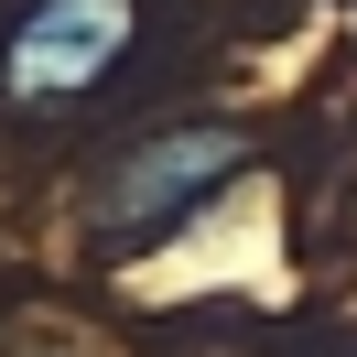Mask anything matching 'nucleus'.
Here are the masks:
<instances>
[{"instance_id":"obj_1","label":"nucleus","mask_w":357,"mask_h":357,"mask_svg":"<svg viewBox=\"0 0 357 357\" xmlns=\"http://www.w3.org/2000/svg\"><path fill=\"white\" fill-rule=\"evenodd\" d=\"M119 54H130V0H33L22 22L0 33V98L11 109L87 98Z\"/></svg>"},{"instance_id":"obj_2","label":"nucleus","mask_w":357,"mask_h":357,"mask_svg":"<svg viewBox=\"0 0 357 357\" xmlns=\"http://www.w3.org/2000/svg\"><path fill=\"white\" fill-rule=\"evenodd\" d=\"M217 174H238V130H217V119H195V130H174V141H152V152H130V162L109 174V195H98V206H109V238L174 227Z\"/></svg>"}]
</instances>
